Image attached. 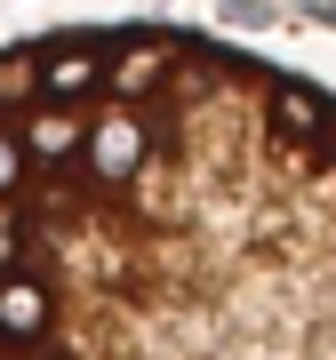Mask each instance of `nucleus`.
I'll return each mask as SVG.
<instances>
[{"mask_svg": "<svg viewBox=\"0 0 336 360\" xmlns=\"http://www.w3.org/2000/svg\"><path fill=\"white\" fill-rule=\"evenodd\" d=\"M0 360H336V89L184 25L0 40Z\"/></svg>", "mask_w": 336, "mask_h": 360, "instance_id": "1", "label": "nucleus"}]
</instances>
